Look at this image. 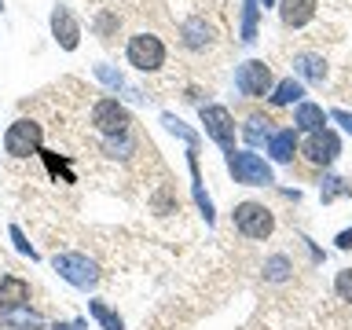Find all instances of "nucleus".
I'll use <instances>...</instances> for the list:
<instances>
[{"label": "nucleus", "mask_w": 352, "mask_h": 330, "mask_svg": "<svg viewBox=\"0 0 352 330\" xmlns=\"http://www.w3.org/2000/svg\"><path fill=\"white\" fill-rule=\"evenodd\" d=\"M228 169H231V176H235V184H246V187L272 184V165L253 151H231L228 154Z\"/></svg>", "instance_id": "1"}, {"label": "nucleus", "mask_w": 352, "mask_h": 330, "mask_svg": "<svg viewBox=\"0 0 352 330\" xmlns=\"http://www.w3.org/2000/svg\"><path fill=\"white\" fill-rule=\"evenodd\" d=\"M52 268L59 272L70 286H81V290H88V286L99 283V268L85 257V253H55Z\"/></svg>", "instance_id": "2"}, {"label": "nucleus", "mask_w": 352, "mask_h": 330, "mask_svg": "<svg viewBox=\"0 0 352 330\" xmlns=\"http://www.w3.org/2000/svg\"><path fill=\"white\" fill-rule=\"evenodd\" d=\"M129 63L136 66V70H143V74L162 70L165 66L162 37H154V33H136V37H129Z\"/></svg>", "instance_id": "3"}, {"label": "nucleus", "mask_w": 352, "mask_h": 330, "mask_svg": "<svg viewBox=\"0 0 352 330\" xmlns=\"http://www.w3.org/2000/svg\"><path fill=\"white\" fill-rule=\"evenodd\" d=\"M235 88L242 96H250V99H257V96H272V66L264 63V59H250V63H242L239 70H235Z\"/></svg>", "instance_id": "4"}, {"label": "nucleus", "mask_w": 352, "mask_h": 330, "mask_svg": "<svg viewBox=\"0 0 352 330\" xmlns=\"http://www.w3.org/2000/svg\"><path fill=\"white\" fill-rule=\"evenodd\" d=\"M235 228L246 239H268L275 228V217L261 202H242V206H235Z\"/></svg>", "instance_id": "5"}, {"label": "nucleus", "mask_w": 352, "mask_h": 330, "mask_svg": "<svg viewBox=\"0 0 352 330\" xmlns=\"http://www.w3.org/2000/svg\"><path fill=\"white\" fill-rule=\"evenodd\" d=\"M4 151L11 158H30V154H37L41 151V125L30 118H19L4 136Z\"/></svg>", "instance_id": "6"}, {"label": "nucleus", "mask_w": 352, "mask_h": 330, "mask_svg": "<svg viewBox=\"0 0 352 330\" xmlns=\"http://www.w3.org/2000/svg\"><path fill=\"white\" fill-rule=\"evenodd\" d=\"M92 125L103 132V136H125L132 118L129 110L118 103V99H99V103L92 107Z\"/></svg>", "instance_id": "7"}, {"label": "nucleus", "mask_w": 352, "mask_h": 330, "mask_svg": "<svg viewBox=\"0 0 352 330\" xmlns=\"http://www.w3.org/2000/svg\"><path fill=\"white\" fill-rule=\"evenodd\" d=\"M202 125H206V136L213 143H220L228 154L235 151V121H231L228 107H217V103L202 107Z\"/></svg>", "instance_id": "8"}, {"label": "nucleus", "mask_w": 352, "mask_h": 330, "mask_svg": "<svg viewBox=\"0 0 352 330\" xmlns=\"http://www.w3.org/2000/svg\"><path fill=\"white\" fill-rule=\"evenodd\" d=\"M338 154H341V140H338L330 129L312 132V136H308V143H305V158L312 162V165H323V169L338 158Z\"/></svg>", "instance_id": "9"}, {"label": "nucleus", "mask_w": 352, "mask_h": 330, "mask_svg": "<svg viewBox=\"0 0 352 330\" xmlns=\"http://www.w3.org/2000/svg\"><path fill=\"white\" fill-rule=\"evenodd\" d=\"M279 19L283 26L301 30L316 19V0H279Z\"/></svg>", "instance_id": "10"}, {"label": "nucleus", "mask_w": 352, "mask_h": 330, "mask_svg": "<svg viewBox=\"0 0 352 330\" xmlns=\"http://www.w3.org/2000/svg\"><path fill=\"white\" fill-rule=\"evenodd\" d=\"M52 33H55V41H59V48L74 52L77 48V37H81V26L74 22V15L66 8H55L52 11Z\"/></svg>", "instance_id": "11"}, {"label": "nucleus", "mask_w": 352, "mask_h": 330, "mask_svg": "<svg viewBox=\"0 0 352 330\" xmlns=\"http://www.w3.org/2000/svg\"><path fill=\"white\" fill-rule=\"evenodd\" d=\"M30 301V283L19 275H4L0 279V308H19Z\"/></svg>", "instance_id": "12"}, {"label": "nucleus", "mask_w": 352, "mask_h": 330, "mask_svg": "<svg viewBox=\"0 0 352 330\" xmlns=\"http://www.w3.org/2000/svg\"><path fill=\"white\" fill-rule=\"evenodd\" d=\"M180 37H184V48L191 52H202L209 41H213V26H209L206 19H187L180 26Z\"/></svg>", "instance_id": "13"}, {"label": "nucleus", "mask_w": 352, "mask_h": 330, "mask_svg": "<svg viewBox=\"0 0 352 330\" xmlns=\"http://www.w3.org/2000/svg\"><path fill=\"white\" fill-rule=\"evenodd\" d=\"M294 125L312 136V132H319V129L327 125V110L319 107V103H297V110H294Z\"/></svg>", "instance_id": "14"}, {"label": "nucleus", "mask_w": 352, "mask_h": 330, "mask_svg": "<svg viewBox=\"0 0 352 330\" xmlns=\"http://www.w3.org/2000/svg\"><path fill=\"white\" fill-rule=\"evenodd\" d=\"M294 70L305 77V81H312V85H323L327 81V63H323V55H312V52H301L294 59Z\"/></svg>", "instance_id": "15"}, {"label": "nucleus", "mask_w": 352, "mask_h": 330, "mask_svg": "<svg viewBox=\"0 0 352 330\" xmlns=\"http://www.w3.org/2000/svg\"><path fill=\"white\" fill-rule=\"evenodd\" d=\"M268 154H272L275 162H294V154H297V132H294V129L272 132V140H268Z\"/></svg>", "instance_id": "16"}, {"label": "nucleus", "mask_w": 352, "mask_h": 330, "mask_svg": "<svg viewBox=\"0 0 352 330\" xmlns=\"http://www.w3.org/2000/svg\"><path fill=\"white\" fill-rule=\"evenodd\" d=\"M305 96V88H301V81L297 77H286V81H279L272 88V107H290V103H297V99Z\"/></svg>", "instance_id": "17"}, {"label": "nucleus", "mask_w": 352, "mask_h": 330, "mask_svg": "<svg viewBox=\"0 0 352 330\" xmlns=\"http://www.w3.org/2000/svg\"><path fill=\"white\" fill-rule=\"evenodd\" d=\"M242 136H246V143H253V147H257L261 140H272V121L264 118V114H253V118L246 121V129H242Z\"/></svg>", "instance_id": "18"}, {"label": "nucleus", "mask_w": 352, "mask_h": 330, "mask_svg": "<svg viewBox=\"0 0 352 330\" xmlns=\"http://www.w3.org/2000/svg\"><path fill=\"white\" fill-rule=\"evenodd\" d=\"M191 184H195V202H198V209L206 213V224H213V202H209V195L202 191V176H198V162H195V154H191Z\"/></svg>", "instance_id": "19"}, {"label": "nucleus", "mask_w": 352, "mask_h": 330, "mask_svg": "<svg viewBox=\"0 0 352 330\" xmlns=\"http://www.w3.org/2000/svg\"><path fill=\"white\" fill-rule=\"evenodd\" d=\"M4 327H22V330H41V316L30 312V308H15V312L4 316Z\"/></svg>", "instance_id": "20"}, {"label": "nucleus", "mask_w": 352, "mask_h": 330, "mask_svg": "<svg viewBox=\"0 0 352 330\" xmlns=\"http://www.w3.org/2000/svg\"><path fill=\"white\" fill-rule=\"evenodd\" d=\"M257 11H261V4L257 0H246V11H242V41H257Z\"/></svg>", "instance_id": "21"}, {"label": "nucleus", "mask_w": 352, "mask_h": 330, "mask_svg": "<svg viewBox=\"0 0 352 330\" xmlns=\"http://www.w3.org/2000/svg\"><path fill=\"white\" fill-rule=\"evenodd\" d=\"M88 308H92V316L99 319V323H103V330H121V319H118L114 312H110V308H107L103 301H92Z\"/></svg>", "instance_id": "22"}, {"label": "nucleus", "mask_w": 352, "mask_h": 330, "mask_svg": "<svg viewBox=\"0 0 352 330\" xmlns=\"http://www.w3.org/2000/svg\"><path fill=\"white\" fill-rule=\"evenodd\" d=\"M264 275H268L272 283H283L286 275H290V261H286V257H272L268 264H264Z\"/></svg>", "instance_id": "23"}, {"label": "nucleus", "mask_w": 352, "mask_h": 330, "mask_svg": "<svg viewBox=\"0 0 352 330\" xmlns=\"http://www.w3.org/2000/svg\"><path fill=\"white\" fill-rule=\"evenodd\" d=\"M162 121H165V125H169V132H176V136H184L187 143H191V147H195V143H198V136H195V132H191V129H187V125H184V121H180V118H173V114H165Z\"/></svg>", "instance_id": "24"}, {"label": "nucleus", "mask_w": 352, "mask_h": 330, "mask_svg": "<svg viewBox=\"0 0 352 330\" xmlns=\"http://www.w3.org/2000/svg\"><path fill=\"white\" fill-rule=\"evenodd\" d=\"M334 290H338V297H341V301H352V268L338 272V279H334Z\"/></svg>", "instance_id": "25"}, {"label": "nucleus", "mask_w": 352, "mask_h": 330, "mask_svg": "<svg viewBox=\"0 0 352 330\" xmlns=\"http://www.w3.org/2000/svg\"><path fill=\"white\" fill-rule=\"evenodd\" d=\"M11 242H15V250H19V253H26L30 261L37 257V250H33L30 242H26V235H22V228H11Z\"/></svg>", "instance_id": "26"}, {"label": "nucleus", "mask_w": 352, "mask_h": 330, "mask_svg": "<svg viewBox=\"0 0 352 330\" xmlns=\"http://www.w3.org/2000/svg\"><path fill=\"white\" fill-rule=\"evenodd\" d=\"M327 187H323V202H330V198H338V195H345L349 191V184L345 180H334V176H330V180H323Z\"/></svg>", "instance_id": "27"}, {"label": "nucleus", "mask_w": 352, "mask_h": 330, "mask_svg": "<svg viewBox=\"0 0 352 330\" xmlns=\"http://www.w3.org/2000/svg\"><path fill=\"white\" fill-rule=\"evenodd\" d=\"M99 77H103V81L107 85H114V88H121V85H125V81H121V74H114V70H107V66H99V70H96Z\"/></svg>", "instance_id": "28"}, {"label": "nucleus", "mask_w": 352, "mask_h": 330, "mask_svg": "<svg viewBox=\"0 0 352 330\" xmlns=\"http://www.w3.org/2000/svg\"><path fill=\"white\" fill-rule=\"evenodd\" d=\"M334 121H338V125H345V132L352 136V114H349V110H334Z\"/></svg>", "instance_id": "29"}, {"label": "nucleus", "mask_w": 352, "mask_h": 330, "mask_svg": "<svg viewBox=\"0 0 352 330\" xmlns=\"http://www.w3.org/2000/svg\"><path fill=\"white\" fill-rule=\"evenodd\" d=\"M338 246H341V250H352V228H349V231H341V235H338Z\"/></svg>", "instance_id": "30"}, {"label": "nucleus", "mask_w": 352, "mask_h": 330, "mask_svg": "<svg viewBox=\"0 0 352 330\" xmlns=\"http://www.w3.org/2000/svg\"><path fill=\"white\" fill-rule=\"evenodd\" d=\"M52 330H77V327H74V323H55Z\"/></svg>", "instance_id": "31"}, {"label": "nucleus", "mask_w": 352, "mask_h": 330, "mask_svg": "<svg viewBox=\"0 0 352 330\" xmlns=\"http://www.w3.org/2000/svg\"><path fill=\"white\" fill-rule=\"evenodd\" d=\"M257 4H264V8H272V4H275V0H257Z\"/></svg>", "instance_id": "32"}, {"label": "nucleus", "mask_w": 352, "mask_h": 330, "mask_svg": "<svg viewBox=\"0 0 352 330\" xmlns=\"http://www.w3.org/2000/svg\"><path fill=\"white\" fill-rule=\"evenodd\" d=\"M0 4H4V0H0Z\"/></svg>", "instance_id": "33"}]
</instances>
